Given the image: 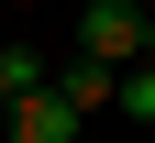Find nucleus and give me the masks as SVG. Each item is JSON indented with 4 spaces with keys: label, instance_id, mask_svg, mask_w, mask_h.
<instances>
[{
    "label": "nucleus",
    "instance_id": "3",
    "mask_svg": "<svg viewBox=\"0 0 155 143\" xmlns=\"http://www.w3.org/2000/svg\"><path fill=\"white\" fill-rule=\"evenodd\" d=\"M11 143H78V110L55 88H33V99H11Z\"/></svg>",
    "mask_w": 155,
    "mask_h": 143
},
{
    "label": "nucleus",
    "instance_id": "1",
    "mask_svg": "<svg viewBox=\"0 0 155 143\" xmlns=\"http://www.w3.org/2000/svg\"><path fill=\"white\" fill-rule=\"evenodd\" d=\"M78 55H100L111 77L144 66V0H89V11H78Z\"/></svg>",
    "mask_w": 155,
    "mask_h": 143
},
{
    "label": "nucleus",
    "instance_id": "7",
    "mask_svg": "<svg viewBox=\"0 0 155 143\" xmlns=\"http://www.w3.org/2000/svg\"><path fill=\"white\" fill-rule=\"evenodd\" d=\"M78 11H89V0H78Z\"/></svg>",
    "mask_w": 155,
    "mask_h": 143
},
{
    "label": "nucleus",
    "instance_id": "8",
    "mask_svg": "<svg viewBox=\"0 0 155 143\" xmlns=\"http://www.w3.org/2000/svg\"><path fill=\"white\" fill-rule=\"evenodd\" d=\"M144 11H155V0H144Z\"/></svg>",
    "mask_w": 155,
    "mask_h": 143
},
{
    "label": "nucleus",
    "instance_id": "6",
    "mask_svg": "<svg viewBox=\"0 0 155 143\" xmlns=\"http://www.w3.org/2000/svg\"><path fill=\"white\" fill-rule=\"evenodd\" d=\"M144 66H155V11H144Z\"/></svg>",
    "mask_w": 155,
    "mask_h": 143
},
{
    "label": "nucleus",
    "instance_id": "2",
    "mask_svg": "<svg viewBox=\"0 0 155 143\" xmlns=\"http://www.w3.org/2000/svg\"><path fill=\"white\" fill-rule=\"evenodd\" d=\"M45 88H55V99H67V110H78V121H89V110H100V99H122V77H111V66H100V55H55V77H45Z\"/></svg>",
    "mask_w": 155,
    "mask_h": 143
},
{
    "label": "nucleus",
    "instance_id": "4",
    "mask_svg": "<svg viewBox=\"0 0 155 143\" xmlns=\"http://www.w3.org/2000/svg\"><path fill=\"white\" fill-rule=\"evenodd\" d=\"M55 77V55H33V44H0V110H11V99H33Z\"/></svg>",
    "mask_w": 155,
    "mask_h": 143
},
{
    "label": "nucleus",
    "instance_id": "5",
    "mask_svg": "<svg viewBox=\"0 0 155 143\" xmlns=\"http://www.w3.org/2000/svg\"><path fill=\"white\" fill-rule=\"evenodd\" d=\"M122 110H133V121H155V66H122Z\"/></svg>",
    "mask_w": 155,
    "mask_h": 143
}]
</instances>
